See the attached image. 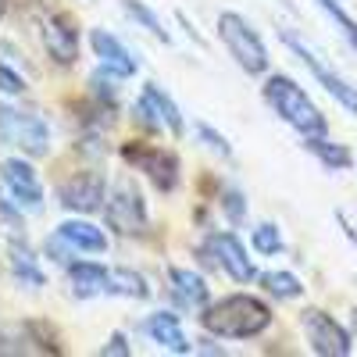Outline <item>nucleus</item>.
<instances>
[{
	"instance_id": "f257e3e1",
	"label": "nucleus",
	"mask_w": 357,
	"mask_h": 357,
	"mask_svg": "<svg viewBox=\"0 0 357 357\" xmlns=\"http://www.w3.org/2000/svg\"><path fill=\"white\" fill-rule=\"evenodd\" d=\"M200 325L225 340H254L272 325V311L250 293H232V296H218L215 304H207L200 314Z\"/></svg>"
},
{
	"instance_id": "f03ea898",
	"label": "nucleus",
	"mask_w": 357,
	"mask_h": 357,
	"mask_svg": "<svg viewBox=\"0 0 357 357\" xmlns=\"http://www.w3.org/2000/svg\"><path fill=\"white\" fill-rule=\"evenodd\" d=\"M261 93H264L268 107H272L289 129H296L301 136H325V114L311 104V97L289 75H268Z\"/></svg>"
},
{
	"instance_id": "7ed1b4c3",
	"label": "nucleus",
	"mask_w": 357,
	"mask_h": 357,
	"mask_svg": "<svg viewBox=\"0 0 357 357\" xmlns=\"http://www.w3.org/2000/svg\"><path fill=\"white\" fill-rule=\"evenodd\" d=\"M218 40L225 43V50L232 54V61L250 75H264L268 72V47L257 36V29L236 11H222L218 15Z\"/></svg>"
},
{
	"instance_id": "20e7f679",
	"label": "nucleus",
	"mask_w": 357,
	"mask_h": 357,
	"mask_svg": "<svg viewBox=\"0 0 357 357\" xmlns=\"http://www.w3.org/2000/svg\"><path fill=\"white\" fill-rule=\"evenodd\" d=\"M0 132H4V143H11L25 158H43L50 151V126L33 111L4 104V111H0Z\"/></svg>"
},
{
	"instance_id": "39448f33",
	"label": "nucleus",
	"mask_w": 357,
	"mask_h": 357,
	"mask_svg": "<svg viewBox=\"0 0 357 357\" xmlns=\"http://www.w3.org/2000/svg\"><path fill=\"white\" fill-rule=\"evenodd\" d=\"M279 40H282V43H286V47H289L296 57H301V61H304V68H307V72H311V75L321 82V89H325V93H329V97H333L340 107H347V111L357 118V89H354V86H350V82H347L340 72H333L329 65H325L321 57H318V54H314V50H311V47L301 40V36H293L289 29H282V33H279Z\"/></svg>"
},
{
	"instance_id": "423d86ee",
	"label": "nucleus",
	"mask_w": 357,
	"mask_h": 357,
	"mask_svg": "<svg viewBox=\"0 0 357 357\" xmlns=\"http://www.w3.org/2000/svg\"><path fill=\"white\" fill-rule=\"evenodd\" d=\"M122 158H126L136 172H143L146 178H151L154 190L172 193V190L178 186V158H175L172 151H165V146L132 139V143L122 146Z\"/></svg>"
},
{
	"instance_id": "0eeeda50",
	"label": "nucleus",
	"mask_w": 357,
	"mask_h": 357,
	"mask_svg": "<svg viewBox=\"0 0 357 357\" xmlns=\"http://www.w3.org/2000/svg\"><path fill=\"white\" fill-rule=\"evenodd\" d=\"M104 218L114 232H122V236H143L146 225H151V218H146V200L143 193L132 186V183H118L111 190V197L104 200Z\"/></svg>"
},
{
	"instance_id": "6e6552de",
	"label": "nucleus",
	"mask_w": 357,
	"mask_h": 357,
	"mask_svg": "<svg viewBox=\"0 0 357 357\" xmlns=\"http://www.w3.org/2000/svg\"><path fill=\"white\" fill-rule=\"evenodd\" d=\"M204 250L215 257V264L222 268L232 282H250V279H257L254 261H250V254H247V247H243L240 236H232V232H207Z\"/></svg>"
},
{
	"instance_id": "1a4fd4ad",
	"label": "nucleus",
	"mask_w": 357,
	"mask_h": 357,
	"mask_svg": "<svg viewBox=\"0 0 357 357\" xmlns=\"http://www.w3.org/2000/svg\"><path fill=\"white\" fill-rule=\"evenodd\" d=\"M4 193L15 207H22V211H29V215L43 211V186H40L33 165L22 161V158L4 161Z\"/></svg>"
},
{
	"instance_id": "9d476101",
	"label": "nucleus",
	"mask_w": 357,
	"mask_h": 357,
	"mask_svg": "<svg viewBox=\"0 0 357 357\" xmlns=\"http://www.w3.org/2000/svg\"><path fill=\"white\" fill-rule=\"evenodd\" d=\"M301 325H304V336H307V343H311V350L314 354H321V357H347L350 354V336H347V329L336 321V318H329L325 311H304L301 314Z\"/></svg>"
},
{
	"instance_id": "9b49d317",
	"label": "nucleus",
	"mask_w": 357,
	"mask_h": 357,
	"mask_svg": "<svg viewBox=\"0 0 357 357\" xmlns=\"http://www.w3.org/2000/svg\"><path fill=\"white\" fill-rule=\"evenodd\" d=\"M104 190H107L104 172L86 168V172H75L72 178H65L61 190H57V197H61V207H65V211H79V215H86V211H97V207L107 200Z\"/></svg>"
},
{
	"instance_id": "f8f14e48",
	"label": "nucleus",
	"mask_w": 357,
	"mask_h": 357,
	"mask_svg": "<svg viewBox=\"0 0 357 357\" xmlns=\"http://www.w3.org/2000/svg\"><path fill=\"white\" fill-rule=\"evenodd\" d=\"M40 40L43 50L54 57V65H75L79 57V29L68 15H43L40 18Z\"/></svg>"
},
{
	"instance_id": "ddd939ff",
	"label": "nucleus",
	"mask_w": 357,
	"mask_h": 357,
	"mask_svg": "<svg viewBox=\"0 0 357 357\" xmlns=\"http://www.w3.org/2000/svg\"><path fill=\"white\" fill-rule=\"evenodd\" d=\"M136 114L143 118L151 129H168L172 136H183V114H178L175 100L165 93L158 82H146L143 93L136 100Z\"/></svg>"
},
{
	"instance_id": "4468645a",
	"label": "nucleus",
	"mask_w": 357,
	"mask_h": 357,
	"mask_svg": "<svg viewBox=\"0 0 357 357\" xmlns=\"http://www.w3.org/2000/svg\"><path fill=\"white\" fill-rule=\"evenodd\" d=\"M89 47H93L100 68H104L111 79H129V75L139 72L132 50L118 40L114 33H107V29H89Z\"/></svg>"
},
{
	"instance_id": "2eb2a0df",
	"label": "nucleus",
	"mask_w": 357,
	"mask_h": 357,
	"mask_svg": "<svg viewBox=\"0 0 357 357\" xmlns=\"http://www.w3.org/2000/svg\"><path fill=\"white\" fill-rule=\"evenodd\" d=\"M68 279L72 289L79 296H111V293H122L114 279V268H104L97 261H72L68 264Z\"/></svg>"
},
{
	"instance_id": "dca6fc26",
	"label": "nucleus",
	"mask_w": 357,
	"mask_h": 357,
	"mask_svg": "<svg viewBox=\"0 0 357 357\" xmlns=\"http://www.w3.org/2000/svg\"><path fill=\"white\" fill-rule=\"evenodd\" d=\"M4 354H57L61 347H57L54 333L47 329V325L40 321H18L15 329L4 333V347H0Z\"/></svg>"
},
{
	"instance_id": "f3484780",
	"label": "nucleus",
	"mask_w": 357,
	"mask_h": 357,
	"mask_svg": "<svg viewBox=\"0 0 357 357\" xmlns=\"http://www.w3.org/2000/svg\"><path fill=\"white\" fill-rule=\"evenodd\" d=\"M143 333L151 336L158 347L172 350V354H190V350H193V343H190L186 333H183V325H178V314H172V311H154V314H146Z\"/></svg>"
},
{
	"instance_id": "a211bd4d",
	"label": "nucleus",
	"mask_w": 357,
	"mask_h": 357,
	"mask_svg": "<svg viewBox=\"0 0 357 357\" xmlns=\"http://www.w3.org/2000/svg\"><path fill=\"white\" fill-rule=\"evenodd\" d=\"M57 236H61L72 250H82V254H104V250H107L104 229H97L93 222H82V218L61 222V225H57Z\"/></svg>"
},
{
	"instance_id": "6ab92c4d",
	"label": "nucleus",
	"mask_w": 357,
	"mask_h": 357,
	"mask_svg": "<svg viewBox=\"0 0 357 357\" xmlns=\"http://www.w3.org/2000/svg\"><path fill=\"white\" fill-rule=\"evenodd\" d=\"M168 282H172V293L178 304L186 307H204L207 301H211V289H207V282L190 272V268H168Z\"/></svg>"
},
{
	"instance_id": "aec40b11",
	"label": "nucleus",
	"mask_w": 357,
	"mask_h": 357,
	"mask_svg": "<svg viewBox=\"0 0 357 357\" xmlns=\"http://www.w3.org/2000/svg\"><path fill=\"white\" fill-rule=\"evenodd\" d=\"M8 264H11V275H15V282H18V286H25V289H40V286H47L43 268L36 264L33 250H29L22 240H18V243H11V250H8Z\"/></svg>"
},
{
	"instance_id": "412c9836",
	"label": "nucleus",
	"mask_w": 357,
	"mask_h": 357,
	"mask_svg": "<svg viewBox=\"0 0 357 357\" xmlns=\"http://www.w3.org/2000/svg\"><path fill=\"white\" fill-rule=\"evenodd\" d=\"M122 11H126L132 22H139V25L146 29V33H154L161 43H172V33H168V29L161 25V18H158L151 8H146L143 0H122Z\"/></svg>"
},
{
	"instance_id": "4be33fe9",
	"label": "nucleus",
	"mask_w": 357,
	"mask_h": 357,
	"mask_svg": "<svg viewBox=\"0 0 357 357\" xmlns=\"http://www.w3.org/2000/svg\"><path fill=\"white\" fill-rule=\"evenodd\" d=\"M314 4H318V8H321V15L329 18V22L340 29V33H343V40L357 50V18H350V15H347V8L340 4V0H314Z\"/></svg>"
},
{
	"instance_id": "5701e85b",
	"label": "nucleus",
	"mask_w": 357,
	"mask_h": 357,
	"mask_svg": "<svg viewBox=\"0 0 357 357\" xmlns=\"http://www.w3.org/2000/svg\"><path fill=\"white\" fill-rule=\"evenodd\" d=\"M261 286L275 296V301H293V296L304 293V282L296 279L293 272H264L261 275Z\"/></svg>"
},
{
	"instance_id": "b1692460",
	"label": "nucleus",
	"mask_w": 357,
	"mask_h": 357,
	"mask_svg": "<svg viewBox=\"0 0 357 357\" xmlns=\"http://www.w3.org/2000/svg\"><path fill=\"white\" fill-rule=\"evenodd\" d=\"M304 146H307V151H311L321 165H329V168H347V165H350V154L343 151V146L321 139V136H304Z\"/></svg>"
},
{
	"instance_id": "393cba45",
	"label": "nucleus",
	"mask_w": 357,
	"mask_h": 357,
	"mask_svg": "<svg viewBox=\"0 0 357 357\" xmlns=\"http://www.w3.org/2000/svg\"><path fill=\"white\" fill-rule=\"evenodd\" d=\"M254 247L261 250V254H268V257H272V254H282V236H279V229L272 225V222H261L257 229H254Z\"/></svg>"
},
{
	"instance_id": "a878e982",
	"label": "nucleus",
	"mask_w": 357,
	"mask_h": 357,
	"mask_svg": "<svg viewBox=\"0 0 357 357\" xmlns=\"http://www.w3.org/2000/svg\"><path fill=\"white\" fill-rule=\"evenodd\" d=\"M114 279H118V289H122L126 296H136V301H146V296H151V286L143 282V275L129 272V268H114Z\"/></svg>"
},
{
	"instance_id": "bb28decb",
	"label": "nucleus",
	"mask_w": 357,
	"mask_h": 357,
	"mask_svg": "<svg viewBox=\"0 0 357 357\" xmlns=\"http://www.w3.org/2000/svg\"><path fill=\"white\" fill-rule=\"evenodd\" d=\"M193 132L204 139V146H207V151H215L218 158H232V146H229V139H225L222 132H215V129L207 126V122H197V126H193Z\"/></svg>"
},
{
	"instance_id": "cd10ccee",
	"label": "nucleus",
	"mask_w": 357,
	"mask_h": 357,
	"mask_svg": "<svg viewBox=\"0 0 357 357\" xmlns=\"http://www.w3.org/2000/svg\"><path fill=\"white\" fill-rule=\"evenodd\" d=\"M218 204H222V211H225V218H229V222L240 225V222L247 218V197H243L240 190H232V186H229V190L222 193V200H218Z\"/></svg>"
},
{
	"instance_id": "c85d7f7f",
	"label": "nucleus",
	"mask_w": 357,
	"mask_h": 357,
	"mask_svg": "<svg viewBox=\"0 0 357 357\" xmlns=\"http://www.w3.org/2000/svg\"><path fill=\"white\" fill-rule=\"evenodd\" d=\"M100 354H104V357H114V354H118V357H129V354H132V347H129V336L114 333V336L107 340V347H100Z\"/></svg>"
},
{
	"instance_id": "c756f323",
	"label": "nucleus",
	"mask_w": 357,
	"mask_h": 357,
	"mask_svg": "<svg viewBox=\"0 0 357 357\" xmlns=\"http://www.w3.org/2000/svg\"><path fill=\"white\" fill-rule=\"evenodd\" d=\"M0 82H4V93H25V79L18 72H11V65L0 68Z\"/></svg>"
},
{
	"instance_id": "7c9ffc66",
	"label": "nucleus",
	"mask_w": 357,
	"mask_h": 357,
	"mask_svg": "<svg viewBox=\"0 0 357 357\" xmlns=\"http://www.w3.org/2000/svg\"><path fill=\"white\" fill-rule=\"evenodd\" d=\"M336 222H340V225H343V232H347V240H350V243H354V247H357V229H354V225H350V222H347V215H336Z\"/></svg>"
}]
</instances>
